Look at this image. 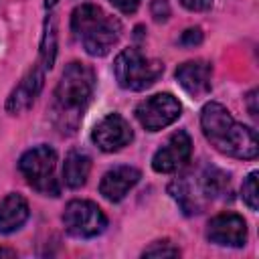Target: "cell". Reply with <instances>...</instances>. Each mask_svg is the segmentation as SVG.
<instances>
[{
  "mask_svg": "<svg viewBox=\"0 0 259 259\" xmlns=\"http://www.w3.org/2000/svg\"><path fill=\"white\" fill-rule=\"evenodd\" d=\"M95 89V71L87 63H69L53 93L51 117L61 134H75Z\"/></svg>",
  "mask_w": 259,
  "mask_h": 259,
  "instance_id": "6da1fadb",
  "label": "cell"
},
{
  "mask_svg": "<svg viewBox=\"0 0 259 259\" xmlns=\"http://www.w3.org/2000/svg\"><path fill=\"white\" fill-rule=\"evenodd\" d=\"M200 127L204 138L210 142V146L225 156L239 160H253L259 154V142L255 130L239 123L231 115V111L217 101H210L202 107Z\"/></svg>",
  "mask_w": 259,
  "mask_h": 259,
  "instance_id": "7a4b0ae2",
  "label": "cell"
},
{
  "mask_svg": "<svg viewBox=\"0 0 259 259\" xmlns=\"http://www.w3.org/2000/svg\"><path fill=\"white\" fill-rule=\"evenodd\" d=\"M71 32L87 55L105 57L121 36V22L97 4H81L71 14Z\"/></svg>",
  "mask_w": 259,
  "mask_h": 259,
  "instance_id": "3957f363",
  "label": "cell"
},
{
  "mask_svg": "<svg viewBox=\"0 0 259 259\" xmlns=\"http://www.w3.org/2000/svg\"><path fill=\"white\" fill-rule=\"evenodd\" d=\"M164 73V63L146 57L138 49H123L113 61V75L121 89L144 91Z\"/></svg>",
  "mask_w": 259,
  "mask_h": 259,
  "instance_id": "277c9868",
  "label": "cell"
},
{
  "mask_svg": "<svg viewBox=\"0 0 259 259\" xmlns=\"http://www.w3.org/2000/svg\"><path fill=\"white\" fill-rule=\"evenodd\" d=\"M55 168H57V152L47 144L26 150L18 160V170L26 178L28 186L42 196L61 194V184L55 176Z\"/></svg>",
  "mask_w": 259,
  "mask_h": 259,
  "instance_id": "5b68a950",
  "label": "cell"
},
{
  "mask_svg": "<svg viewBox=\"0 0 259 259\" xmlns=\"http://www.w3.org/2000/svg\"><path fill=\"white\" fill-rule=\"evenodd\" d=\"M63 225H65V231L71 237L93 239V237H97L105 231L107 217L95 202L75 198V200L67 202V206H65Z\"/></svg>",
  "mask_w": 259,
  "mask_h": 259,
  "instance_id": "8992f818",
  "label": "cell"
},
{
  "mask_svg": "<svg viewBox=\"0 0 259 259\" xmlns=\"http://www.w3.org/2000/svg\"><path fill=\"white\" fill-rule=\"evenodd\" d=\"M182 105L172 93H156L136 105V117L148 132H160L180 117Z\"/></svg>",
  "mask_w": 259,
  "mask_h": 259,
  "instance_id": "52a82bcc",
  "label": "cell"
},
{
  "mask_svg": "<svg viewBox=\"0 0 259 259\" xmlns=\"http://www.w3.org/2000/svg\"><path fill=\"white\" fill-rule=\"evenodd\" d=\"M192 156V140L188 132L176 130L152 156V168L158 174H170L182 168Z\"/></svg>",
  "mask_w": 259,
  "mask_h": 259,
  "instance_id": "ba28073f",
  "label": "cell"
},
{
  "mask_svg": "<svg viewBox=\"0 0 259 259\" xmlns=\"http://www.w3.org/2000/svg\"><path fill=\"white\" fill-rule=\"evenodd\" d=\"M91 140L101 152H117L134 140V132L123 115L107 113L91 130Z\"/></svg>",
  "mask_w": 259,
  "mask_h": 259,
  "instance_id": "9c48e42d",
  "label": "cell"
},
{
  "mask_svg": "<svg viewBox=\"0 0 259 259\" xmlns=\"http://www.w3.org/2000/svg\"><path fill=\"white\" fill-rule=\"evenodd\" d=\"M45 75H47V69H45L38 61L22 75V79L18 81V85L10 91V95H8V99H6V111H8L10 115L24 113L26 109L32 107V103L36 101V97H38L40 91H42Z\"/></svg>",
  "mask_w": 259,
  "mask_h": 259,
  "instance_id": "30bf717a",
  "label": "cell"
},
{
  "mask_svg": "<svg viewBox=\"0 0 259 259\" xmlns=\"http://www.w3.org/2000/svg\"><path fill=\"white\" fill-rule=\"evenodd\" d=\"M206 239L221 247H243L247 243V223L237 212H221L208 221Z\"/></svg>",
  "mask_w": 259,
  "mask_h": 259,
  "instance_id": "8fae6325",
  "label": "cell"
},
{
  "mask_svg": "<svg viewBox=\"0 0 259 259\" xmlns=\"http://www.w3.org/2000/svg\"><path fill=\"white\" fill-rule=\"evenodd\" d=\"M174 77H176L178 85L192 99H200V97L210 93V87H212V65L208 61H202V59L186 61V63L178 65Z\"/></svg>",
  "mask_w": 259,
  "mask_h": 259,
  "instance_id": "7c38bea8",
  "label": "cell"
},
{
  "mask_svg": "<svg viewBox=\"0 0 259 259\" xmlns=\"http://www.w3.org/2000/svg\"><path fill=\"white\" fill-rule=\"evenodd\" d=\"M142 172L134 166H115L101 176L99 194L109 202H119L140 182Z\"/></svg>",
  "mask_w": 259,
  "mask_h": 259,
  "instance_id": "4fadbf2b",
  "label": "cell"
},
{
  "mask_svg": "<svg viewBox=\"0 0 259 259\" xmlns=\"http://www.w3.org/2000/svg\"><path fill=\"white\" fill-rule=\"evenodd\" d=\"M28 202L22 194L10 192L0 200V235H10L18 231L28 221Z\"/></svg>",
  "mask_w": 259,
  "mask_h": 259,
  "instance_id": "5bb4252c",
  "label": "cell"
},
{
  "mask_svg": "<svg viewBox=\"0 0 259 259\" xmlns=\"http://www.w3.org/2000/svg\"><path fill=\"white\" fill-rule=\"evenodd\" d=\"M198 188L208 200L225 198L231 192V174L217 166H204L198 174Z\"/></svg>",
  "mask_w": 259,
  "mask_h": 259,
  "instance_id": "9a60e30c",
  "label": "cell"
},
{
  "mask_svg": "<svg viewBox=\"0 0 259 259\" xmlns=\"http://www.w3.org/2000/svg\"><path fill=\"white\" fill-rule=\"evenodd\" d=\"M91 172V158L83 150H71L63 162V182L69 188H81Z\"/></svg>",
  "mask_w": 259,
  "mask_h": 259,
  "instance_id": "2e32d148",
  "label": "cell"
},
{
  "mask_svg": "<svg viewBox=\"0 0 259 259\" xmlns=\"http://www.w3.org/2000/svg\"><path fill=\"white\" fill-rule=\"evenodd\" d=\"M57 59V18L49 14L42 24V36H40V49H38V63L51 71Z\"/></svg>",
  "mask_w": 259,
  "mask_h": 259,
  "instance_id": "e0dca14e",
  "label": "cell"
},
{
  "mask_svg": "<svg viewBox=\"0 0 259 259\" xmlns=\"http://www.w3.org/2000/svg\"><path fill=\"white\" fill-rule=\"evenodd\" d=\"M241 198L243 202L251 208V210H257L259 208V194H257V172H251L243 186H241Z\"/></svg>",
  "mask_w": 259,
  "mask_h": 259,
  "instance_id": "ac0fdd59",
  "label": "cell"
},
{
  "mask_svg": "<svg viewBox=\"0 0 259 259\" xmlns=\"http://www.w3.org/2000/svg\"><path fill=\"white\" fill-rule=\"evenodd\" d=\"M142 255H144V257H178V255H180V249L174 247V245L168 243V241H156V243H152L150 247H146V249L142 251Z\"/></svg>",
  "mask_w": 259,
  "mask_h": 259,
  "instance_id": "d6986e66",
  "label": "cell"
},
{
  "mask_svg": "<svg viewBox=\"0 0 259 259\" xmlns=\"http://www.w3.org/2000/svg\"><path fill=\"white\" fill-rule=\"evenodd\" d=\"M150 12H152V16H154L156 22H166L168 16H170V4H168V0H152Z\"/></svg>",
  "mask_w": 259,
  "mask_h": 259,
  "instance_id": "ffe728a7",
  "label": "cell"
},
{
  "mask_svg": "<svg viewBox=\"0 0 259 259\" xmlns=\"http://www.w3.org/2000/svg\"><path fill=\"white\" fill-rule=\"evenodd\" d=\"M180 42H182L184 47L200 45V42H202V30H200L198 26H194V28H186V30L182 32V36H180Z\"/></svg>",
  "mask_w": 259,
  "mask_h": 259,
  "instance_id": "44dd1931",
  "label": "cell"
},
{
  "mask_svg": "<svg viewBox=\"0 0 259 259\" xmlns=\"http://www.w3.org/2000/svg\"><path fill=\"white\" fill-rule=\"evenodd\" d=\"M186 10L190 12H202V10H208L212 0H178Z\"/></svg>",
  "mask_w": 259,
  "mask_h": 259,
  "instance_id": "7402d4cb",
  "label": "cell"
},
{
  "mask_svg": "<svg viewBox=\"0 0 259 259\" xmlns=\"http://www.w3.org/2000/svg\"><path fill=\"white\" fill-rule=\"evenodd\" d=\"M119 12H123V14H134L136 10H138V6H140V2L142 0H109Z\"/></svg>",
  "mask_w": 259,
  "mask_h": 259,
  "instance_id": "603a6c76",
  "label": "cell"
},
{
  "mask_svg": "<svg viewBox=\"0 0 259 259\" xmlns=\"http://www.w3.org/2000/svg\"><path fill=\"white\" fill-rule=\"evenodd\" d=\"M247 107H249V113L255 117L257 115V105H255V101H257V89H251L249 93H247Z\"/></svg>",
  "mask_w": 259,
  "mask_h": 259,
  "instance_id": "cb8c5ba5",
  "label": "cell"
},
{
  "mask_svg": "<svg viewBox=\"0 0 259 259\" xmlns=\"http://www.w3.org/2000/svg\"><path fill=\"white\" fill-rule=\"evenodd\" d=\"M14 255H16V251L6 249V247H0V257H14Z\"/></svg>",
  "mask_w": 259,
  "mask_h": 259,
  "instance_id": "d4e9b609",
  "label": "cell"
},
{
  "mask_svg": "<svg viewBox=\"0 0 259 259\" xmlns=\"http://www.w3.org/2000/svg\"><path fill=\"white\" fill-rule=\"evenodd\" d=\"M57 2H59V0H45V8H53Z\"/></svg>",
  "mask_w": 259,
  "mask_h": 259,
  "instance_id": "484cf974",
  "label": "cell"
}]
</instances>
